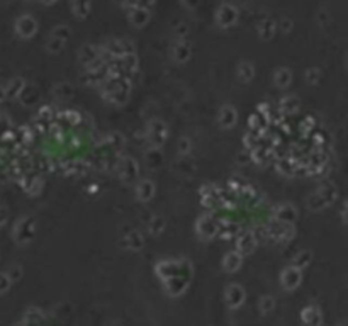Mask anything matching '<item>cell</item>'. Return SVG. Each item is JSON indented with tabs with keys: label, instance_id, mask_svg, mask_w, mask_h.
<instances>
[{
	"label": "cell",
	"instance_id": "1",
	"mask_svg": "<svg viewBox=\"0 0 348 326\" xmlns=\"http://www.w3.org/2000/svg\"><path fill=\"white\" fill-rule=\"evenodd\" d=\"M236 19H238V10H236L234 6H231V4H224V6L219 7V10L216 14V20L221 28H228V26L234 24Z\"/></svg>",
	"mask_w": 348,
	"mask_h": 326
},
{
	"label": "cell",
	"instance_id": "2",
	"mask_svg": "<svg viewBox=\"0 0 348 326\" xmlns=\"http://www.w3.org/2000/svg\"><path fill=\"white\" fill-rule=\"evenodd\" d=\"M36 28H38V24H36V20H34V17L31 16H22L16 20V31L22 38H31L32 34L36 32Z\"/></svg>",
	"mask_w": 348,
	"mask_h": 326
},
{
	"label": "cell",
	"instance_id": "3",
	"mask_svg": "<svg viewBox=\"0 0 348 326\" xmlns=\"http://www.w3.org/2000/svg\"><path fill=\"white\" fill-rule=\"evenodd\" d=\"M72 10L76 17H87L90 12V0H72Z\"/></svg>",
	"mask_w": 348,
	"mask_h": 326
},
{
	"label": "cell",
	"instance_id": "4",
	"mask_svg": "<svg viewBox=\"0 0 348 326\" xmlns=\"http://www.w3.org/2000/svg\"><path fill=\"white\" fill-rule=\"evenodd\" d=\"M150 19V12L144 7H136L131 12V22L136 26H143Z\"/></svg>",
	"mask_w": 348,
	"mask_h": 326
},
{
	"label": "cell",
	"instance_id": "5",
	"mask_svg": "<svg viewBox=\"0 0 348 326\" xmlns=\"http://www.w3.org/2000/svg\"><path fill=\"white\" fill-rule=\"evenodd\" d=\"M274 22L272 20H264V22L260 24L258 31H260V36L264 38V40H267V38H270L274 34Z\"/></svg>",
	"mask_w": 348,
	"mask_h": 326
},
{
	"label": "cell",
	"instance_id": "6",
	"mask_svg": "<svg viewBox=\"0 0 348 326\" xmlns=\"http://www.w3.org/2000/svg\"><path fill=\"white\" fill-rule=\"evenodd\" d=\"M175 56H177L178 60H187L188 56H190V48H188L187 44H177V48H175Z\"/></svg>",
	"mask_w": 348,
	"mask_h": 326
},
{
	"label": "cell",
	"instance_id": "7",
	"mask_svg": "<svg viewBox=\"0 0 348 326\" xmlns=\"http://www.w3.org/2000/svg\"><path fill=\"white\" fill-rule=\"evenodd\" d=\"M41 2H44V4H54L56 0H41Z\"/></svg>",
	"mask_w": 348,
	"mask_h": 326
}]
</instances>
